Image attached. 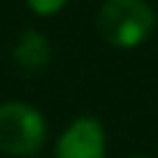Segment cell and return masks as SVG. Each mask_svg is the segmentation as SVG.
I'll use <instances>...</instances> for the list:
<instances>
[{
    "instance_id": "1",
    "label": "cell",
    "mask_w": 158,
    "mask_h": 158,
    "mask_svg": "<svg viewBox=\"0 0 158 158\" xmlns=\"http://www.w3.org/2000/svg\"><path fill=\"white\" fill-rule=\"evenodd\" d=\"M156 16L145 0H108L98 13V32L116 48H137L150 37Z\"/></svg>"
},
{
    "instance_id": "2",
    "label": "cell",
    "mask_w": 158,
    "mask_h": 158,
    "mask_svg": "<svg viewBox=\"0 0 158 158\" xmlns=\"http://www.w3.org/2000/svg\"><path fill=\"white\" fill-rule=\"evenodd\" d=\"M48 127L27 103L0 106V150L8 156H32L42 148Z\"/></svg>"
},
{
    "instance_id": "3",
    "label": "cell",
    "mask_w": 158,
    "mask_h": 158,
    "mask_svg": "<svg viewBox=\"0 0 158 158\" xmlns=\"http://www.w3.org/2000/svg\"><path fill=\"white\" fill-rule=\"evenodd\" d=\"M106 140L95 118H77L58 142V158H103Z\"/></svg>"
},
{
    "instance_id": "4",
    "label": "cell",
    "mask_w": 158,
    "mask_h": 158,
    "mask_svg": "<svg viewBox=\"0 0 158 158\" xmlns=\"http://www.w3.org/2000/svg\"><path fill=\"white\" fill-rule=\"evenodd\" d=\"M13 58L16 63L24 69V71L34 74V71H42L50 61V45H48V40L37 32H24L21 40H19L16 50H13Z\"/></svg>"
},
{
    "instance_id": "5",
    "label": "cell",
    "mask_w": 158,
    "mask_h": 158,
    "mask_svg": "<svg viewBox=\"0 0 158 158\" xmlns=\"http://www.w3.org/2000/svg\"><path fill=\"white\" fill-rule=\"evenodd\" d=\"M27 3L37 16H53L66 6V0H27Z\"/></svg>"
},
{
    "instance_id": "6",
    "label": "cell",
    "mask_w": 158,
    "mask_h": 158,
    "mask_svg": "<svg viewBox=\"0 0 158 158\" xmlns=\"http://www.w3.org/2000/svg\"><path fill=\"white\" fill-rule=\"evenodd\" d=\"M132 158H145V156H132Z\"/></svg>"
}]
</instances>
